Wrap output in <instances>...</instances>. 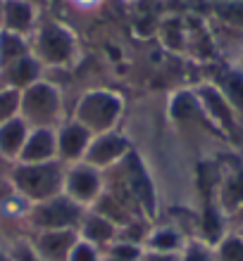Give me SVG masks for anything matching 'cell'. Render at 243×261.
Masks as SVG:
<instances>
[{
	"label": "cell",
	"instance_id": "obj_19",
	"mask_svg": "<svg viewBox=\"0 0 243 261\" xmlns=\"http://www.w3.org/2000/svg\"><path fill=\"white\" fill-rule=\"evenodd\" d=\"M29 128H31V126L21 117L0 124V159H3L7 166H12L14 162L19 159L24 140H27V136H29Z\"/></svg>",
	"mask_w": 243,
	"mask_h": 261
},
{
	"label": "cell",
	"instance_id": "obj_26",
	"mask_svg": "<svg viewBox=\"0 0 243 261\" xmlns=\"http://www.w3.org/2000/svg\"><path fill=\"white\" fill-rule=\"evenodd\" d=\"M67 261H103V249H98L96 245H91V242L79 238Z\"/></svg>",
	"mask_w": 243,
	"mask_h": 261
},
{
	"label": "cell",
	"instance_id": "obj_7",
	"mask_svg": "<svg viewBox=\"0 0 243 261\" xmlns=\"http://www.w3.org/2000/svg\"><path fill=\"white\" fill-rule=\"evenodd\" d=\"M193 95L198 100V107H201L203 117L210 126L224 136H236L243 130V124L238 121L236 112L229 105V100L222 95V90L217 88L215 83L203 81L193 88Z\"/></svg>",
	"mask_w": 243,
	"mask_h": 261
},
{
	"label": "cell",
	"instance_id": "obj_2",
	"mask_svg": "<svg viewBox=\"0 0 243 261\" xmlns=\"http://www.w3.org/2000/svg\"><path fill=\"white\" fill-rule=\"evenodd\" d=\"M64 169L67 164H62L60 159L41 162V164L17 162L7 169L5 178L27 202L36 204V202H43V199H50L62 193Z\"/></svg>",
	"mask_w": 243,
	"mask_h": 261
},
{
	"label": "cell",
	"instance_id": "obj_34",
	"mask_svg": "<svg viewBox=\"0 0 243 261\" xmlns=\"http://www.w3.org/2000/svg\"><path fill=\"white\" fill-rule=\"evenodd\" d=\"M3 3H5V0H0V12H3Z\"/></svg>",
	"mask_w": 243,
	"mask_h": 261
},
{
	"label": "cell",
	"instance_id": "obj_10",
	"mask_svg": "<svg viewBox=\"0 0 243 261\" xmlns=\"http://www.w3.org/2000/svg\"><path fill=\"white\" fill-rule=\"evenodd\" d=\"M215 202L219 204L227 219H234L243 209V164H227L217 171Z\"/></svg>",
	"mask_w": 243,
	"mask_h": 261
},
{
	"label": "cell",
	"instance_id": "obj_25",
	"mask_svg": "<svg viewBox=\"0 0 243 261\" xmlns=\"http://www.w3.org/2000/svg\"><path fill=\"white\" fill-rule=\"evenodd\" d=\"M7 242V249H10V256L12 261H43L41 256L34 252L31 242H29L27 235H17V238H10Z\"/></svg>",
	"mask_w": 243,
	"mask_h": 261
},
{
	"label": "cell",
	"instance_id": "obj_23",
	"mask_svg": "<svg viewBox=\"0 0 243 261\" xmlns=\"http://www.w3.org/2000/svg\"><path fill=\"white\" fill-rule=\"evenodd\" d=\"M179 261H217L215 259V247L205 242L203 238H188L184 249L179 252Z\"/></svg>",
	"mask_w": 243,
	"mask_h": 261
},
{
	"label": "cell",
	"instance_id": "obj_32",
	"mask_svg": "<svg viewBox=\"0 0 243 261\" xmlns=\"http://www.w3.org/2000/svg\"><path fill=\"white\" fill-rule=\"evenodd\" d=\"M234 64H238V67L243 69V48H241V53H238V57H236V62H234Z\"/></svg>",
	"mask_w": 243,
	"mask_h": 261
},
{
	"label": "cell",
	"instance_id": "obj_8",
	"mask_svg": "<svg viewBox=\"0 0 243 261\" xmlns=\"http://www.w3.org/2000/svg\"><path fill=\"white\" fill-rule=\"evenodd\" d=\"M103 190H105V173L100 169L86 164V162L67 164L62 193L74 199L77 204H81L83 209H91L98 202V197L103 195Z\"/></svg>",
	"mask_w": 243,
	"mask_h": 261
},
{
	"label": "cell",
	"instance_id": "obj_18",
	"mask_svg": "<svg viewBox=\"0 0 243 261\" xmlns=\"http://www.w3.org/2000/svg\"><path fill=\"white\" fill-rule=\"evenodd\" d=\"M41 79H46V69L41 67V62L34 55L21 57L19 62L10 64V67H5L0 71V83L10 86V88H17V90L29 88L31 83L41 81Z\"/></svg>",
	"mask_w": 243,
	"mask_h": 261
},
{
	"label": "cell",
	"instance_id": "obj_14",
	"mask_svg": "<svg viewBox=\"0 0 243 261\" xmlns=\"http://www.w3.org/2000/svg\"><path fill=\"white\" fill-rule=\"evenodd\" d=\"M53 159H57L55 128H29V136L24 140V147H21V154L17 162L41 164V162H53Z\"/></svg>",
	"mask_w": 243,
	"mask_h": 261
},
{
	"label": "cell",
	"instance_id": "obj_6",
	"mask_svg": "<svg viewBox=\"0 0 243 261\" xmlns=\"http://www.w3.org/2000/svg\"><path fill=\"white\" fill-rule=\"evenodd\" d=\"M83 214L86 209L81 204L60 193L55 197L31 204L27 216V235L38 230H77Z\"/></svg>",
	"mask_w": 243,
	"mask_h": 261
},
{
	"label": "cell",
	"instance_id": "obj_24",
	"mask_svg": "<svg viewBox=\"0 0 243 261\" xmlns=\"http://www.w3.org/2000/svg\"><path fill=\"white\" fill-rule=\"evenodd\" d=\"M19 105H21V90L0 83V124L19 117Z\"/></svg>",
	"mask_w": 243,
	"mask_h": 261
},
{
	"label": "cell",
	"instance_id": "obj_31",
	"mask_svg": "<svg viewBox=\"0 0 243 261\" xmlns=\"http://www.w3.org/2000/svg\"><path fill=\"white\" fill-rule=\"evenodd\" d=\"M241 219H243V209L236 214V216H234V219H229V226H231V223H236V221H241Z\"/></svg>",
	"mask_w": 243,
	"mask_h": 261
},
{
	"label": "cell",
	"instance_id": "obj_21",
	"mask_svg": "<svg viewBox=\"0 0 243 261\" xmlns=\"http://www.w3.org/2000/svg\"><path fill=\"white\" fill-rule=\"evenodd\" d=\"M27 55H31V43H29L27 36L0 31V71L10 64L19 62L21 57Z\"/></svg>",
	"mask_w": 243,
	"mask_h": 261
},
{
	"label": "cell",
	"instance_id": "obj_20",
	"mask_svg": "<svg viewBox=\"0 0 243 261\" xmlns=\"http://www.w3.org/2000/svg\"><path fill=\"white\" fill-rule=\"evenodd\" d=\"M210 19L243 34V0H217L210 3Z\"/></svg>",
	"mask_w": 243,
	"mask_h": 261
},
{
	"label": "cell",
	"instance_id": "obj_3",
	"mask_svg": "<svg viewBox=\"0 0 243 261\" xmlns=\"http://www.w3.org/2000/svg\"><path fill=\"white\" fill-rule=\"evenodd\" d=\"M19 117L31 128H57L64 119L70 117L64 112L62 90L48 79L31 83L29 88L21 90Z\"/></svg>",
	"mask_w": 243,
	"mask_h": 261
},
{
	"label": "cell",
	"instance_id": "obj_22",
	"mask_svg": "<svg viewBox=\"0 0 243 261\" xmlns=\"http://www.w3.org/2000/svg\"><path fill=\"white\" fill-rule=\"evenodd\" d=\"M212 247L217 261H243V235L234 228H229Z\"/></svg>",
	"mask_w": 243,
	"mask_h": 261
},
{
	"label": "cell",
	"instance_id": "obj_4",
	"mask_svg": "<svg viewBox=\"0 0 243 261\" xmlns=\"http://www.w3.org/2000/svg\"><path fill=\"white\" fill-rule=\"evenodd\" d=\"M70 117L86 126L93 136L105 133V130H112L119 126L122 117H124V100L117 90L91 88L77 100Z\"/></svg>",
	"mask_w": 243,
	"mask_h": 261
},
{
	"label": "cell",
	"instance_id": "obj_27",
	"mask_svg": "<svg viewBox=\"0 0 243 261\" xmlns=\"http://www.w3.org/2000/svg\"><path fill=\"white\" fill-rule=\"evenodd\" d=\"M141 261H179V252H153V249H143Z\"/></svg>",
	"mask_w": 243,
	"mask_h": 261
},
{
	"label": "cell",
	"instance_id": "obj_33",
	"mask_svg": "<svg viewBox=\"0 0 243 261\" xmlns=\"http://www.w3.org/2000/svg\"><path fill=\"white\" fill-rule=\"evenodd\" d=\"M29 3H36V5H41V0H29Z\"/></svg>",
	"mask_w": 243,
	"mask_h": 261
},
{
	"label": "cell",
	"instance_id": "obj_28",
	"mask_svg": "<svg viewBox=\"0 0 243 261\" xmlns=\"http://www.w3.org/2000/svg\"><path fill=\"white\" fill-rule=\"evenodd\" d=\"M77 7H81V10H91V7H98L103 0H72Z\"/></svg>",
	"mask_w": 243,
	"mask_h": 261
},
{
	"label": "cell",
	"instance_id": "obj_5",
	"mask_svg": "<svg viewBox=\"0 0 243 261\" xmlns=\"http://www.w3.org/2000/svg\"><path fill=\"white\" fill-rule=\"evenodd\" d=\"M110 173H115L122 180V186L129 190V195L139 206V212L148 221H155V216H158V190H155L153 173L146 166V162L141 159L139 152L131 150L122 164L110 169Z\"/></svg>",
	"mask_w": 243,
	"mask_h": 261
},
{
	"label": "cell",
	"instance_id": "obj_13",
	"mask_svg": "<svg viewBox=\"0 0 243 261\" xmlns=\"http://www.w3.org/2000/svg\"><path fill=\"white\" fill-rule=\"evenodd\" d=\"M31 247L43 261H67L79 240L77 230H38L27 235Z\"/></svg>",
	"mask_w": 243,
	"mask_h": 261
},
{
	"label": "cell",
	"instance_id": "obj_11",
	"mask_svg": "<svg viewBox=\"0 0 243 261\" xmlns=\"http://www.w3.org/2000/svg\"><path fill=\"white\" fill-rule=\"evenodd\" d=\"M55 133H57V159L62 164L83 162V154L89 150L93 133L72 117L64 119L62 124L55 128Z\"/></svg>",
	"mask_w": 243,
	"mask_h": 261
},
{
	"label": "cell",
	"instance_id": "obj_1",
	"mask_svg": "<svg viewBox=\"0 0 243 261\" xmlns=\"http://www.w3.org/2000/svg\"><path fill=\"white\" fill-rule=\"evenodd\" d=\"M31 43V55L41 62V67L48 69H70L77 64L81 55L77 34L72 31L64 21L41 17L36 31L29 38Z\"/></svg>",
	"mask_w": 243,
	"mask_h": 261
},
{
	"label": "cell",
	"instance_id": "obj_12",
	"mask_svg": "<svg viewBox=\"0 0 243 261\" xmlns=\"http://www.w3.org/2000/svg\"><path fill=\"white\" fill-rule=\"evenodd\" d=\"M41 17H43L41 5H36V3H29V0H5L3 3V12H0V31L31 38Z\"/></svg>",
	"mask_w": 243,
	"mask_h": 261
},
{
	"label": "cell",
	"instance_id": "obj_29",
	"mask_svg": "<svg viewBox=\"0 0 243 261\" xmlns=\"http://www.w3.org/2000/svg\"><path fill=\"white\" fill-rule=\"evenodd\" d=\"M0 261H12V256H10V249H7V242L0 240Z\"/></svg>",
	"mask_w": 243,
	"mask_h": 261
},
{
	"label": "cell",
	"instance_id": "obj_9",
	"mask_svg": "<svg viewBox=\"0 0 243 261\" xmlns=\"http://www.w3.org/2000/svg\"><path fill=\"white\" fill-rule=\"evenodd\" d=\"M131 150L134 145L129 140V136L122 133L119 128H112V130H105V133H96L91 138V145L86 150V154H83V162L105 173L122 164Z\"/></svg>",
	"mask_w": 243,
	"mask_h": 261
},
{
	"label": "cell",
	"instance_id": "obj_17",
	"mask_svg": "<svg viewBox=\"0 0 243 261\" xmlns=\"http://www.w3.org/2000/svg\"><path fill=\"white\" fill-rule=\"evenodd\" d=\"M188 238H193V235H188L179 223H172V221L169 223H153L143 249H153V252H181Z\"/></svg>",
	"mask_w": 243,
	"mask_h": 261
},
{
	"label": "cell",
	"instance_id": "obj_15",
	"mask_svg": "<svg viewBox=\"0 0 243 261\" xmlns=\"http://www.w3.org/2000/svg\"><path fill=\"white\" fill-rule=\"evenodd\" d=\"M205 81L215 83L217 88L222 90V95L229 100L238 121L243 124V69L234 62L222 64V67H215V74L205 79Z\"/></svg>",
	"mask_w": 243,
	"mask_h": 261
},
{
	"label": "cell",
	"instance_id": "obj_16",
	"mask_svg": "<svg viewBox=\"0 0 243 261\" xmlns=\"http://www.w3.org/2000/svg\"><path fill=\"white\" fill-rule=\"evenodd\" d=\"M117 230L119 228L115 226L110 219H105L103 214H98L96 209H86L81 223H79V228H77L79 238L91 242V245H96L98 249L110 247L112 242L117 240Z\"/></svg>",
	"mask_w": 243,
	"mask_h": 261
},
{
	"label": "cell",
	"instance_id": "obj_30",
	"mask_svg": "<svg viewBox=\"0 0 243 261\" xmlns=\"http://www.w3.org/2000/svg\"><path fill=\"white\" fill-rule=\"evenodd\" d=\"M229 228H234V230H238V233L243 235V219H241V221H236V223H231Z\"/></svg>",
	"mask_w": 243,
	"mask_h": 261
}]
</instances>
